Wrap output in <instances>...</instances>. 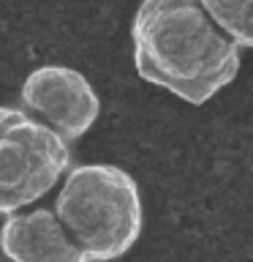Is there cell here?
Here are the masks:
<instances>
[{
	"mask_svg": "<svg viewBox=\"0 0 253 262\" xmlns=\"http://www.w3.org/2000/svg\"><path fill=\"white\" fill-rule=\"evenodd\" d=\"M131 44L139 77L193 106L232 85L242 66V47L199 0H142Z\"/></svg>",
	"mask_w": 253,
	"mask_h": 262,
	"instance_id": "cell-1",
	"label": "cell"
},
{
	"mask_svg": "<svg viewBox=\"0 0 253 262\" xmlns=\"http://www.w3.org/2000/svg\"><path fill=\"white\" fill-rule=\"evenodd\" d=\"M55 213L90 262L128 254L144 224L139 183L114 164L71 167L55 196Z\"/></svg>",
	"mask_w": 253,
	"mask_h": 262,
	"instance_id": "cell-2",
	"label": "cell"
},
{
	"mask_svg": "<svg viewBox=\"0 0 253 262\" xmlns=\"http://www.w3.org/2000/svg\"><path fill=\"white\" fill-rule=\"evenodd\" d=\"M71 169V142L19 106H0V216L38 202Z\"/></svg>",
	"mask_w": 253,
	"mask_h": 262,
	"instance_id": "cell-3",
	"label": "cell"
},
{
	"mask_svg": "<svg viewBox=\"0 0 253 262\" xmlns=\"http://www.w3.org/2000/svg\"><path fill=\"white\" fill-rule=\"evenodd\" d=\"M22 110L46 123L68 142L95 126L101 98L82 71L71 66H38L22 82Z\"/></svg>",
	"mask_w": 253,
	"mask_h": 262,
	"instance_id": "cell-4",
	"label": "cell"
},
{
	"mask_svg": "<svg viewBox=\"0 0 253 262\" xmlns=\"http://www.w3.org/2000/svg\"><path fill=\"white\" fill-rule=\"evenodd\" d=\"M0 251L8 262H90L65 232L55 208L6 216L0 227Z\"/></svg>",
	"mask_w": 253,
	"mask_h": 262,
	"instance_id": "cell-5",
	"label": "cell"
},
{
	"mask_svg": "<svg viewBox=\"0 0 253 262\" xmlns=\"http://www.w3.org/2000/svg\"><path fill=\"white\" fill-rule=\"evenodd\" d=\"M242 49H253V0H199Z\"/></svg>",
	"mask_w": 253,
	"mask_h": 262,
	"instance_id": "cell-6",
	"label": "cell"
}]
</instances>
